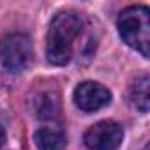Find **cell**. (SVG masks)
<instances>
[{
  "mask_svg": "<svg viewBox=\"0 0 150 150\" xmlns=\"http://www.w3.org/2000/svg\"><path fill=\"white\" fill-rule=\"evenodd\" d=\"M81 28H83L81 18L72 11L58 13L51 20L46 35V58L50 64L65 65L71 62L74 41L81 34Z\"/></svg>",
  "mask_w": 150,
  "mask_h": 150,
  "instance_id": "6da1fadb",
  "label": "cell"
},
{
  "mask_svg": "<svg viewBox=\"0 0 150 150\" xmlns=\"http://www.w3.org/2000/svg\"><path fill=\"white\" fill-rule=\"evenodd\" d=\"M117 28L122 41L145 58L150 55V11L145 6H132L118 14Z\"/></svg>",
  "mask_w": 150,
  "mask_h": 150,
  "instance_id": "7a4b0ae2",
  "label": "cell"
},
{
  "mask_svg": "<svg viewBox=\"0 0 150 150\" xmlns=\"http://www.w3.org/2000/svg\"><path fill=\"white\" fill-rule=\"evenodd\" d=\"M32 60V41L27 34L13 32L0 39V64L11 72L18 74L28 67Z\"/></svg>",
  "mask_w": 150,
  "mask_h": 150,
  "instance_id": "3957f363",
  "label": "cell"
},
{
  "mask_svg": "<svg viewBox=\"0 0 150 150\" xmlns=\"http://www.w3.org/2000/svg\"><path fill=\"white\" fill-rule=\"evenodd\" d=\"M122 139L124 129L113 120H101L83 134V143L88 150H117Z\"/></svg>",
  "mask_w": 150,
  "mask_h": 150,
  "instance_id": "277c9868",
  "label": "cell"
},
{
  "mask_svg": "<svg viewBox=\"0 0 150 150\" xmlns=\"http://www.w3.org/2000/svg\"><path fill=\"white\" fill-rule=\"evenodd\" d=\"M72 99L81 111H97L111 103V92L97 81H83L74 88Z\"/></svg>",
  "mask_w": 150,
  "mask_h": 150,
  "instance_id": "5b68a950",
  "label": "cell"
},
{
  "mask_svg": "<svg viewBox=\"0 0 150 150\" xmlns=\"http://www.w3.org/2000/svg\"><path fill=\"white\" fill-rule=\"evenodd\" d=\"M34 143L41 150H64L67 136L58 125H42L34 132Z\"/></svg>",
  "mask_w": 150,
  "mask_h": 150,
  "instance_id": "8992f818",
  "label": "cell"
},
{
  "mask_svg": "<svg viewBox=\"0 0 150 150\" xmlns=\"http://www.w3.org/2000/svg\"><path fill=\"white\" fill-rule=\"evenodd\" d=\"M148 85H150V80H148L146 74H145V76L136 78V81L129 88V103L139 113H146L148 111V101H150Z\"/></svg>",
  "mask_w": 150,
  "mask_h": 150,
  "instance_id": "52a82bcc",
  "label": "cell"
},
{
  "mask_svg": "<svg viewBox=\"0 0 150 150\" xmlns=\"http://www.w3.org/2000/svg\"><path fill=\"white\" fill-rule=\"evenodd\" d=\"M35 111H37L35 115L39 118H48V120L58 118V115H60L58 96L51 94V92H44V94L37 96V99H35Z\"/></svg>",
  "mask_w": 150,
  "mask_h": 150,
  "instance_id": "ba28073f",
  "label": "cell"
},
{
  "mask_svg": "<svg viewBox=\"0 0 150 150\" xmlns=\"http://www.w3.org/2000/svg\"><path fill=\"white\" fill-rule=\"evenodd\" d=\"M4 145H6V131H4L2 124H0V148H2Z\"/></svg>",
  "mask_w": 150,
  "mask_h": 150,
  "instance_id": "9c48e42d",
  "label": "cell"
}]
</instances>
